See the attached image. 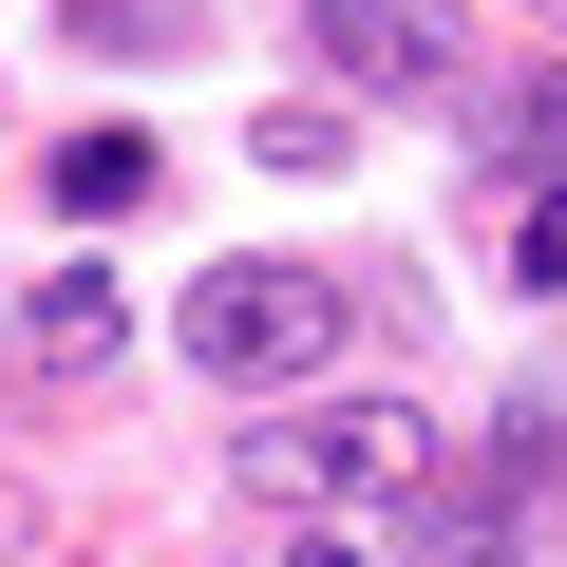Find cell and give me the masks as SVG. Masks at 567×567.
<instances>
[{
    "label": "cell",
    "mask_w": 567,
    "mask_h": 567,
    "mask_svg": "<svg viewBox=\"0 0 567 567\" xmlns=\"http://www.w3.org/2000/svg\"><path fill=\"white\" fill-rule=\"evenodd\" d=\"M227 473H246V511L322 529V511H360V492H435V416H416V398H284V416L227 435Z\"/></svg>",
    "instance_id": "obj_1"
},
{
    "label": "cell",
    "mask_w": 567,
    "mask_h": 567,
    "mask_svg": "<svg viewBox=\"0 0 567 567\" xmlns=\"http://www.w3.org/2000/svg\"><path fill=\"white\" fill-rule=\"evenodd\" d=\"M171 341H189V379H227V398H303V379L341 360V284H322V265H208L189 303H171Z\"/></svg>",
    "instance_id": "obj_2"
},
{
    "label": "cell",
    "mask_w": 567,
    "mask_h": 567,
    "mask_svg": "<svg viewBox=\"0 0 567 567\" xmlns=\"http://www.w3.org/2000/svg\"><path fill=\"white\" fill-rule=\"evenodd\" d=\"M114 360H133V284H114V265H39L20 322H0V379L58 398V379H114Z\"/></svg>",
    "instance_id": "obj_3"
},
{
    "label": "cell",
    "mask_w": 567,
    "mask_h": 567,
    "mask_svg": "<svg viewBox=\"0 0 567 567\" xmlns=\"http://www.w3.org/2000/svg\"><path fill=\"white\" fill-rule=\"evenodd\" d=\"M303 58L360 95H454V0H303Z\"/></svg>",
    "instance_id": "obj_4"
},
{
    "label": "cell",
    "mask_w": 567,
    "mask_h": 567,
    "mask_svg": "<svg viewBox=\"0 0 567 567\" xmlns=\"http://www.w3.org/2000/svg\"><path fill=\"white\" fill-rule=\"evenodd\" d=\"M548 529H529V492L492 473V454H435V492H416V567H529Z\"/></svg>",
    "instance_id": "obj_5"
},
{
    "label": "cell",
    "mask_w": 567,
    "mask_h": 567,
    "mask_svg": "<svg viewBox=\"0 0 567 567\" xmlns=\"http://www.w3.org/2000/svg\"><path fill=\"white\" fill-rule=\"evenodd\" d=\"M58 39H76V58H152V76H171V58H208V0H58Z\"/></svg>",
    "instance_id": "obj_6"
},
{
    "label": "cell",
    "mask_w": 567,
    "mask_h": 567,
    "mask_svg": "<svg viewBox=\"0 0 567 567\" xmlns=\"http://www.w3.org/2000/svg\"><path fill=\"white\" fill-rule=\"evenodd\" d=\"M511 492H529V529H567V398H492V435H473Z\"/></svg>",
    "instance_id": "obj_7"
},
{
    "label": "cell",
    "mask_w": 567,
    "mask_h": 567,
    "mask_svg": "<svg viewBox=\"0 0 567 567\" xmlns=\"http://www.w3.org/2000/svg\"><path fill=\"white\" fill-rule=\"evenodd\" d=\"M76 227H114V208H152V133H58V171H39Z\"/></svg>",
    "instance_id": "obj_8"
},
{
    "label": "cell",
    "mask_w": 567,
    "mask_h": 567,
    "mask_svg": "<svg viewBox=\"0 0 567 567\" xmlns=\"http://www.w3.org/2000/svg\"><path fill=\"white\" fill-rule=\"evenodd\" d=\"M492 152H511V171H548V189H567V76H511V95H492Z\"/></svg>",
    "instance_id": "obj_9"
},
{
    "label": "cell",
    "mask_w": 567,
    "mask_h": 567,
    "mask_svg": "<svg viewBox=\"0 0 567 567\" xmlns=\"http://www.w3.org/2000/svg\"><path fill=\"white\" fill-rule=\"evenodd\" d=\"M246 152H265V171H284V189H303V171H341V152H360V114H303V95H284V114H265V133H246Z\"/></svg>",
    "instance_id": "obj_10"
},
{
    "label": "cell",
    "mask_w": 567,
    "mask_h": 567,
    "mask_svg": "<svg viewBox=\"0 0 567 567\" xmlns=\"http://www.w3.org/2000/svg\"><path fill=\"white\" fill-rule=\"evenodd\" d=\"M511 284H548V303H567V189H529V208H511Z\"/></svg>",
    "instance_id": "obj_11"
},
{
    "label": "cell",
    "mask_w": 567,
    "mask_h": 567,
    "mask_svg": "<svg viewBox=\"0 0 567 567\" xmlns=\"http://www.w3.org/2000/svg\"><path fill=\"white\" fill-rule=\"evenodd\" d=\"M265 567H379V548H341V529H284V548H265Z\"/></svg>",
    "instance_id": "obj_12"
},
{
    "label": "cell",
    "mask_w": 567,
    "mask_h": 567,
    "mask_svg": "<svg viewBox=\"0 0 567 567\" xmlns=\"http://www.w3.org/2000/svg\"><path fill=\"white\" fill-rule=\"evenodd\" d=\"M0 567H20V511H0Z\"/></svg>",
    "instance_id": "obj_13"
},
{
    "label": "cell",
    "mask_w": 567,
    "mask_h": 567,
    "mask_svg": "<svg viewBox=\"0 0 567 567\" xmlns=\"http://www.w3.org/2000/svg\"><path fill=\"white\" fill-rule=\"evenodd\" d=\"M529 20H567V0H529Z\"/></svg>",
    "instance_id": "obj_14"
}]
</instances>
